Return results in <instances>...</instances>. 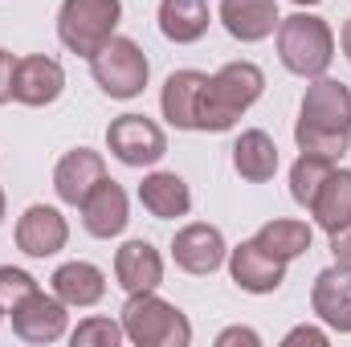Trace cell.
<instances>
[{
	"label": "cell",
	"mask_w": 351,
	"mask_h": 347,
	"mask_svg": "<svg viewBox=\"0 0 351 347\" xmlns=\"http://www.w3.org/2000/svg\"><path fill=\"white\" fill-rule=\"evenodd\" d=\"M294 143L311 156L339 160L351 147V86L327 78V74L315 78L298 106Z\"/></svg>",
	"instance_id": "6da1fadb"
},
{
	"label": "cell",
	"mask_w": 351,
	"mask_h": 347,
	"mask_svg": "<svg viewBox=\"0 0 351 347\" xmlns=\"http://www.w3.org/2000/svg\"><path fill=\"white\" fill-rule=\"evenodd\" d=\"M265 90V74L254 66V62H229L221 66L208 82H204V94H200V110H196V131H233L237 119L262 98Z\"/></svg>",
	"instance_id": "7a4b0ae2"
},
{
	"label": "cell",
	"mask_w": 351,
	"mask_h": 347,
	"mask_svg": "<svg viewBox=\"0 0 351 347\" xmlns=\"http://www.w3.org/2000/svg\"><path fill=\"white\" fill-rule=\"evenodd\" d=\"M123 335L135 347H188L192 344V323L184 319V311L164 302L156 290H139L127 294L123 311H119Z\"/></svg>",
	"instance_id": "3957f363"
},
{
	"label": "cell",
	"mask_w": 351,
	"mask_h": 347,
	"mask_svg": "<svg viewBox=\"0 0 351 347\" xmlns=\"http://www.w3.org/2000/svg\"><path fill=\"white\" fill-rule=\"evenodd\" d=\"M278 58L298 78H323L335 62V33L323 16L294 12L278 21Z\"/></svg>",
	"instance_id": "277c9868"
},
{
	"label": "cell",
	"mask_w": 351,
	"mask_h": 347,
	"mask_svg": "<svg viewBox=\"0 0 351 347\" xmlns=\"http://www.w3.org/2000/svg\"><path fill=\"white\" fill-rule=\"evenodd\" d=\"M123 0H62L58 8V37L70 53L94 58L119 29Z\"/></svg>",
	"instance_id": "5b68a950"
},
{
	"label": "cell",
	"mask_w": 351,
	"mask_h": 347,
	"mask_svg": "<svg viewBox=\"0 0 351 347\" xmlns=\"http://www.w3.org/2000/svg\"><path fill=\"white\" fill-rule=\"evenodd\" d=\"M90 74H94V82H98L102 94H110V98H135L147 86L152 66H147V53L131 37H110L90 58Z\"/></svg>",
	"instance_id": "8992f818"
},
{
	"label": "cell",
	"mask_w": 351,
	"mask_h": 347,
	"mask_svg": "<svg viewBox=\"0 0 351 347\" xmlns=\"http://www.w3.org/2000/svg\"><path fill=\"white\" fill-rule=\"evenodd\" d=\"M106 147L127 168H152L168 156V135L147 115H119L106 127Z\"/></svg>",
	"instance_id": "52a82bcc"
},
{
	"label": "cell",
	"mask_w": 351,
	"mask_h": 347,
	"mask_svg": "<svg viewBox=\"0 0 351 347\" xmlns=\"http://www.w3.org/2000/svg\"><path fill=\"white\" fill-rule=\"evenodd\" d=\"M12 331L25 339V344H58L70 327V315H66V302L58 294H45V290H33L25 302H16L12 311Z\"/></svg>",
	"instance_id": "ba28073f"
},
{
	"label": "cell",
	"mask_w": 351,
	"mask_h": 347,
	"mask_svg": "<svg viewBox=\"0 0 351 347\" xmlns=\"http://www.w3.org/2000/svg\"><path fill=\"white\" fill-rule=\"evenodd\" d=\"M172 258H176V265H180L184 274L204 278V274H213V270L225 265L229 246H225V237H221L217 225L192 221V225H184V229L172 237Z\"/></svg>",
	"instance_id": "9c48e42d"
},
{
	"label": "cell",
	"mask_w": 351,
	"mask_h": 347,
	"mask_svg": "<svg viewBox=\"0 0 351 347\" xmlns=\"http://www.w3.org/2000/svg\"><path fill=\"white\" fill-rule=\"evenodd\" d=\"M66 90V70L58 58H45V53H29V58H16V74H12V98L21 106H49L58 102Z\"/></svg>",
	"instance_id": "30bf717a"
},
{
	"label": "cell",
	"mask_w": 351,
	"mask_h": 347,
	"mask_svg": "<svg viewBox=\"0 0 351 347\" xmlns=\"http://www.w3.org/2000/svg\"><path fill=\"white\" fill-rule=\"evenodd\" d=\"M286 265L290 261L274 258L269 250H262L254 237L241 241L237 250H229V278L245 290V294H274L286 282Z\"/></svg>",
	"instance_id": "8fae6325"
},
{
	"label": "cell",
	"mask_w": 351,
	"mask_h": 347,
	"mask_svg": "<svg viewBox=\"0 0 351 347\" xmlns=\"http://www.w3.org/2000/svg\"><path fill=\"white\" fill-rule=\"evenodd\" d=\"M70 241V225L53 204H29L16 221V250L29 258H53Z\"/></svg>",
	"instance_id": "7c38bea8"
},
{
	"label": "cell",
	"mask_w": 351,
	"mask_h": 347,
	"mask_svg": "<svg viewBox=\"0 0 351 347\" xmlns=\"http://www.w3.org/2000/svg\"><path fill=\"white\" fill-rule=\"evenodd\" d=\"M311 311L339 335H351V265H327L311 286Z\"/></svg>",
	"instance_id": "4fadbf2b"
},
{
	"label": "cell",
	"mask_w": 351,
	"mask_h": 347,
	"mask_svg": "<svg viewBox=\"0 0 351 347\" xmlns=\"http://www.w3.org/2000/svg\"><path fill=\"white\" fill-rule=\"evenodd\" d=\"M102 180H106L102 156L90 152V147H74V152H66V156L58 160V168H53V192H58L62 204H82Z\"/></svg>",
	"instance_id": "5bb4252c"
},
{
	"label": "cell",
	"mask_w": 351,
	"mask_h": 347,
	"mask_svg": "<svg viewBox=\"0 0 351 347\" xmlns=\"http://www.w3.org/2000/svg\"><path fill=\"white\" fill-rule=\"evenodd\" d=\"M78 208H82V225H86V233H90V237H98V241L119 237V233L127 229V221H131L127 192H123L114 180H102L86 200L78 204Z\"/></svg>",
	"instance_id": "9a60e30c"
},
{
	"label": "cell",
	"mask_w": 351,
	"mask_h": 347,
	"mask_svg": "<svg viewBox=\"0 0 351 347\" xmlns=\"http://www.w3.org/2000/svg\"><path fill=\"white\" fill-rule=\"evenodd\" d=\"M114 282L127 290V294H139V290H160L164 282V258L152 241L135 237L127 241L119 254H114Z\"/></svg>",
	"instance_id": "2e32d148"
},
{
	"label": "cell",
	"mask_w": 351,
	"mask_h": 347,
	"mask_svg": "<svg viewBox=\"0 0 351 347\" xmlns=\"http://www.w3.org/2000/svg\"><path fill=\"white\" fill-rule=\"evenodd\" d=\"M221 25L229 29L233 41H265L274 29H278V0H221Z\"/></svg>",
	"instance_id": "e0dca14e"
},
{
	"label": "cell",
	"mask_w": 351,
	"mask_h": 347,
	"mask_svg": "<svg viewBox=\"0 0 351 347\" xmlns=\"http://www.w3.org/2000/svg\"><path fill=\"white\" fill-rule=\"evenodd\" d=\"M204 82H208V74H200V70H176V74H168L164 94H160V110H164V119L172 123L176 131H196V110H200Z\"/></svg>",
	"instance_id": "ac0fdd59"
},
{
	"label": "cell",
	"mask_w": 351,
	"mask_h": 347,
	"mask_svg": "<svg viewBox=\"0 0 351 347\" xmlns=\"http://www.w3.org/2000/svg\"><path fill=\"white\" fill-rule=\"evenodd\" d=\"M160 33L176 41V45H192L208 33L213 25V12H208V0H160Z\"/></svg>",
	"instance_id": "d6986e66"
},
{
	"label": "cell",
	"mask_w": 351,
	"mask_h": 347,
	"mask_svg": "<svg viewBox=\"0 0 351 347\" xmlns=\"http://www.w3.org/2000/svg\"><path fill=\"white\" fill-rule=\"evenodd\" d=\"M49 286L66 307H94L106 294V274L98 265H90V261H66V265L53 270Z\"/></svg>",
	"instance_id": "ffe728a7"
},
{
	"label": "cell",
	"mask_w": 351,
	"mask_h": 347,
	"mask_svg": "<svg viewBox=\"0 0 351 347\" xmlns=\"http://www.w3.org/2000/svg\"><path fill=\"white\" fill-rule=\"evenodd\" d=\"M139 204H143L152 217H160V221H176V217H188L192 192H188L184 176L152 172V176H143V184H139Z\"/></svg>",
	"instance_id": "44dd1931"
},
{
	"label": "cell",
	"mask_w": 351,
	"mask_h": 347,
	"mask_svg": "<svg viewBox=\"0 0 351 347\" xmlns=\"http://www.w3.org/2000/svg\"><path fill=\"white\" fill-rule=\"evenodd\" d=\"M311 217L323 233H335L351 225V172L348 168H331V176L323 180L315 204H311Z\"/></svg>",
	"instance_id": "7402d4cb"
},
{
	"label": "cell",
	"mask_w": 351,
	"mask_h": 347,
	"mask_svg": "<svg viewBox=\"0 0 351 347\" xmlns=\"http://www.w3.org/2000/svg\"><path fill=\"white\" fill-rule=\"evenodd\" d=\"M233 168L250 184H265L278 172V143L265 131H241V139L233 143Z\"/></svg>",
	"instance_id": "603a6c76"
},
{
	"label": "cell",
	"mask_w": 351,
	"mask_h": 347,
	"mask_svg": "<svg viewBox=\"0 0 351 347\" xmlns=\"http://www.w3.org/2000/svg\"><path fill=\"white\" fill-rule=\"evenodd\" d=\"M254 241L262 246V250H269L274 258L282 261H294L302 258L306 250H311V241H315V229L306 225V221H265L262 229L254 233Z\"/></svg>",
	"instance_id": "cb8c5ba5"
},
{
	"label": "cell",
	"mask_w": 351,
	"mask_h": 347,
	"mask_svg": "<svg viewBox=\"0 0 351 347\" xmlns=\"http://www.w3.org/2000/svg\"><path fill=\"white\" fill-rule=\"evenodd\" d=\"M331 168H335V160H323V156L302 152L294 160V168H290V196H294V204L311 208L315 196H319V188H323V180L331 176Z\"/></svg>",
	"instance_id": "d4e9b609"
},
{
	"label": "cell",
	"mask_w": 351,
	"mask_h": 347,
	"mask_svg": "<svg viewBox=\"0 0 351 347\" xmlns=\"http://www.w3.org/2000/svg\"><path fill=\"white\" fill-rule=\"evenodd\" d=\"M127 339L123 335V323H114V319H82L74 331H70V344L74 347H119Z\"/></svg>",
	"instance_id": "484cf974"
},
{
	"label": "cell",
	"mask_w": 351,
	"mask_h": 347,
	"mask_svg": "<svg viewBox=\"0 0 351 347\" xmlns=\"http://www.w3.org/2000/svg\"><path fill=\"white\" fill-rule=\"evenodd\" d=\"M33 290H41L33 274H25V270H16V265H0V307H4V315H8L16 302H25Z\"/></svg>",
	"instance_id": "4316f807"
},
{
	"label": "cell",
	"mask_w": 351,
	"mask_h": 347,
	"mask_svg": "<svg viewBox=\"0 0 351 347\" xmlns=\"http://www.w3.org/2000/svg\"><path fill=\"white\" fill-rule=\"evenodd\" d=\"M12 74H16V58L8 49H0V106L12 98Z\"/></svg>",
	"instance_id": "83f0119b"
},
{
	"label": "cell",
	"mask_w": 351,
	"mask_h": 347,
	"mask_svg": "<svg viewBox=\"0 0 351 347\" xmlns=\"http://www.w3.org/2000/svg\"><path fill=\"white\" fill-rule=\"evenodd\" d=\"M233 344L258 347V344H262V335H258V331H250V327H229V331H221V335H217V347H233Z\"/></svg>",
	"instance_id": "f1b7e54d"
},
{
	"label": "cell",
	"mask_w": 351,
	"mask_h": 347,
	"mask_svg": "<svg viewBox=\"0 0 351 347\" xmlns=\"http://www.w3.org/2000/svg\"><path fill=\"white\" fill-rule=\"evenodd\" d=\"M286 347H294V344H315V347H327V331H319V327H294L286 339H282Z\"/></svg>",
	"instance_id": "f546056e"
},
{
	"label": "cell",
	"mask_w": 351,
	"mask_h": 347,
	"mask_svg": "<svg viewBox=\"0 0 351 347\" xmlns=\"http://www.w3.org/2000/svg\"><path fill=\"white\" fill-rule=\"evenodd\" d=\"M331 254H335V261L351 265V225H343V229L331 233Z\"/></svg>",
	"instance_id": "4dcf8cb0"
},
{
	"label": "cell",
	"mask_w": 351,
	"mask_h": 347,
	"mask_svg": "<svg viewBox=\"0 0 351 347\" xmlns=\"http://www.w3.org/2000/svg\"><path fill=\"white\" fill-rule=\"evenodd\" d=\"M339 49H343V58L351 62V16H348V25H343V33H339Z\"/></svg>",
	"instance_id": "1f68e13d"
},
{
	"label": "cell",
	"mask_w": 351,
	"mask_h": 347,
	"mask_svg": "<svg viewBox=\"0 0 351 347\" xmlns=\"http://www.w3.org/2000/svg\"><path fill=\"white\" fill-rule=\"evenodd\" d=\"M298 8H315V4H323V0H294Z\"/></svg>",
	"instance_id": "d6a6232c"
},
{
	"label": "cell",
	"mask_w": 351,
	"mask_h": 347,
	"mask_svg": "<svg viewBox=\"0 0 351 347\" xmlns=\"http://www.w3.org/2000/svg\"><path fill=\"white\" fill-rule=\"evenodd\" d=\"M0 221H4V192H0Z\"/></svg>",
	"instance_id": "836d02e7"
},
{
	"label": "cell",
	"mask_w": 351,
	"mask_h": 347,
	"mask_svg": "<svg viewBox=\"0 0 351 347\" xmlns=\"http://www.w3.org/2000/svg\"><path fill=\"white\" fill-rule=\"evenodd\" d=\"M0 315H4V307H0Z\"/></svg>",
	"instance_id": "e575fe53"
}]
</instances>
